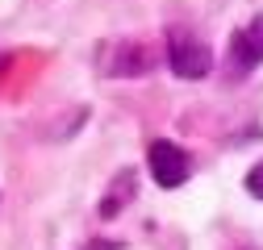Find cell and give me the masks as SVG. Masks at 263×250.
I'll list each match as a JSON object with an SVG mask.
<instances>
[{
  "instance_id": "6da1fadb",
  "label": "cell",
  "mask_w": 263,
  "mask_h": 250,
  "mask_svg": "<svg viewBox=\"0 0 263 250\" xmlns=\"http://www.w3.org/2000/svg\"><path fill=\"white\" fill-rule=\"evenodd\" d=\"M167 62H172V71L180 79H205L213 71V54L201 38H192V34H172L167 42Z\"/></svg>"
},
{
  "instance_id": "7a4b0ae2",
  "label": "cell",
  "mask_w": 263,
  "mask_h": 250,
  "mask_svg": "<svg viewBox=\"0 0 263 250\" xmlns=\"http://www.w3.org/2000/svg\"><path fill=\"white\" fill-rule=\"evenodd\" d=\"M146 163H151V179L159 183V187H180L184 179H188V154L176 146V142H167V138H155L151 146H146Z\"/></svg>"
},
{
  "instance_id": "3957f363",
  "label": "cell",
  "mask_w": 263,
  "mask_h": 250,
  "mask_svg": "<svg viewBox=\"0 0 263 250\" xmlns=\"http://www.w3.org/2000/svg\"><path fill=\"white\" fill-rule=\"evenodd\" d=\"M234 58L238 67H259L263 62V13L251 17V25H242L234 34Z\"/></svg>"
},
{
  "instance_id": "277c9868",
  "label": "cell",
  "mask_w": 263,
  "mask_h": 250,
  "mask_svg": "<svg viewBox=\"0 0 263 250\" xmlns=\"http://www.w3.org/2000/svg\"><path fill=\"white\" fill-rule=\"evenodd\" d=\"M151 54L138 46V42H121L117 50H113V62H109V75H142V71H151Z\"/></svg>"
},
{
  "instance_id": "5b68a950",
  "label": "cell",
  "mask_w": 263,
  "mask_h": 250,
  "mask_svg": "<svg viewBox=\"0 0 263 250\" xmlns=\"http://www.w3.org/2000/svg\"><path fill=\"white\" fill-rule=\"evenodd\" d=\"M129 192H134V175L125 171V183H121V192H117V187H113V192L105 196V204H101V217H117V213H121V200H125Z\"/></svg>"
},
{
  "instance_id": "8992f818",
  "label": "cell",
  "mask_w": 263,
  "mask_h": 250,
  "mask_svg": "<svg viewBox=\"0 0 263 250\" xmlns=\"http://www.w3.org/2000/svg\"><path fill=\"white\" fill-rule=\"evenodd\" d=\"M247 192L263 200V163H259V167H251V175H247Z\"/></svg>"
}]
</instances>
